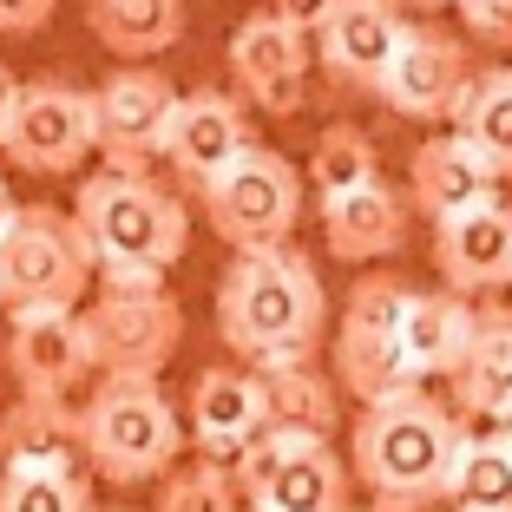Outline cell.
Returning <instances> with one entry per match:
<instances>
[{
  "instance_id": "6da1fadb",
  "label": "cell",
  "mask_w": 512,
  "mask_h": 512,
  "mask_svg": "<svg viewBox=\"0 0 512 512\" xmlns=\"http://www.w3.org/2000/svg\"><path fill=\"white\" fill-rule=\"evenodd\" d=\"M322 329H329V296H322L316 263L296 243L243 250L217 283V335L250 368L316 362Z\"/></svg>"
},
{
  "instance_id": "7a4b0ae2",
  "label": "cell",
  "mask_w": 512,
  "mask_h": 512,
  "mask_svg": "<svg viewBox=\"0 0 512 512\" xmlns=\"http://www.w3.org/2000/svg\"><path fill=\"white\" fill-rule=\"evenodd\" d=\"M460 414L447 401H434L427 388L388 394V401L355 414L348 434V473L375 493V506L388 512H427L447 499V473L460 453Z\"/></svg>"
},
{
  "instance_id": "3957f363",
  "label": "cell",
  "mask_w": 512,
  "mask_h": 512,
  "mask_svg": "<svg viewBox=\"0 0 512 512\" xmlns=\"http://www.w3.org/2000/svg\"><path fill=\"white\" fill-rule=\"evenodd\" d=\"M73 224L92 250V283H165L191 250V211L138 171H92L73 191Z\"/></svg>"
},
{
  "instance_id": "277c9868",
  "label": "cell",
  "mask_w": 512,
  "mask_h": 512,
  "mask_svg": "<svg viewBox=\"0 0 512 512\" xmlns=\"http://www.w3.org/2000/svg\"><path fill=\"white\" fill-rule=\"evenodd\" d=\"M86 427V473L106 486H145L165 480L184 453V414L158 381H99L79 401Z\"/></svg>"
},
{
  "instance_id": "5b68a950",
  "label": "cell",
  "mask_w": 512,
  "mask_h": 512,
  "mask_svg": "<svg viewBox=\"0 0 512 512\" xmlns=\"http://www.w3.org/2000/svg\"><path fill=\"white\" fill-rule=\"evenodd\" d=\"M92 250L73 211L20 204L14 230L0 237V316L20 309H86L92 296Z\"/></svg>"
},
{
  "instance_id": "8992f818",
  "label": "cell",
  "mask_w": 512,
  "mask_h": 512,
  "mask_svg": "<svg viewBox=\"0 0 512 512\" xmlns=\"http://www.w3.org/2000/svg\"><path fill=\"white\" fill-rule=\"evenodd\" d=\"M99 296L79 309L99 381H158L184 342V309L165 283H92Z\"/></svg>"
},
{
  "instance_id": "52a82bcc",
  "label": "cell",
  "mask_w": 512,
  "mask_h": 512,
  "mask_svg": "<svg viewBox=\"0 0 512 512\" xmlns=\"http://www.w3.org/2000/svg\"><path fill=\"white\" fill-rule=\"evenodd\" d=\"M197 197H204V224L237 256L243 250H276V243H289V230H296V217H302V171L289 165L283 151L250 145Z\"/></svg>"
},
{
  "instance_id": "ba28073f",
  "label": "cell",
  "mask_w": 512,
  "mask_h": 512,
  "mask_svg": "<svg viewBox=\"0 0 512 512\" xmlns=\"http://www.w3.org/2000/svg\"><path fill=\"white\" fill-rule=\"evenodd\" d=\"M0 158L33 178H73L92 158V92L66 79H27L0 119Z\"/></svg>"
},
{
  "instance_id": "9c48e42d",
  "label": "cell",
  "mask_w": 512,
  "mask_h": 512,
  "mask_svg": "<svg viewBox=\"0 0 512 512\" xmlns=\"http://www.w3.org/2000/svg\"><path fill=\"white\" fill-rule=\"evenodd\" d=\"M171 106H178V86L158 66H119L106 86L92 92V151H106L112 171H138L145 178L151 158H165Z\"/></svg>"
},
{
  "instance_id": "30bf717a",
  "label": "cell",
  "mask_w": 512,
  "mask_h": 512,
  "mask_svg": "<svg viewBox=\"0 0 512 512\" xmlns=\"http://www.w3.org/2000/svg\"><path fill=\"white\" fill-rule=\"evenodd\" d=\"M230 73L250 92L256 112H270V119L302 112V92H309V27L276 14V7L250 14L230 33Z\"/></svg>"
},
{
  "instance_id": "8fae6325",
  "label": "cell",
  "mask_w": 512,
  "mask_h": 512,
  "mask_svg": "<svg viewBox=\"0 0 512 512\" xmlns=\"http://www.w3.org/2000/svg\"><path fill=\"white\" fill-rule=\"evenodd\" d=\"M407 7L401 0H329L316 20H309V40H316L322 66H329L342 86L381 92V73L394 66V46L407 40Z\"/></svg>"
},
{
  "instance_id": "7c38bea8",
  "label": "cell",
  "mask_w": 512,
  "mask_h": 512,
  "mask_svg": "<svg viewBox=\"0 0 512 512\" xmlns=\"http://www.w3.org/2000/svg\"><path fill=\"white\" fill-rule=\"evenodd\" d=\"M467 86H473L467 40L447 27H427V20L407 27V40L394 46V66L381 73V99L401 119H453Z\"/></svg>"
},
{
  "instance_id": "4fadbf2b",
  "label": "cell",
  "mask_w": 512,
  "mask_h": 512,
  "mask_svg": "<svg viewBox=\"0 0 512 512\" xmlns=\"http://www.w3.org/2000/svg\"><path fill=\"white\" fill-rule=\"evenodd\" d=\"M7 368L27 401H73V388L92 375V348L79 309H20L7 316Z\"/></svg>"
},
{
  "instance_id": "5bb4252c",
  "label": "cell",
  "mask_w": 512,
  "mask_h": 512,
  "mask_svg": "<svg viewBox=\"0 0 512 512\" xmlns=\"http://www.w3.org/2000/svg\"><path fill=\"white\" fill-rule=\"evenodd\" d=\"M256 138H250V112L243 99L217 86H197V92H178V106H171V125H165V165L178 171L191 191L217 178L230 158H243Z\"/></svg>"
},
{
  "instance_id": "9a60e30c",
  "label": "cell",
  "mask_w": 512,
  "mask_h": 512,
  "mask_svg": "<svg viewBox=\"0 0 512 512\" xmlns=\"http://www.w3.org/2000/svg\"><path fill=\"white\" fill-rule=\"evenodd\" d=\"M33 473V480H86V427L73 401H27L20 394L0 414V480Z\"/></svg>"
},
{
  "instance_id": "2e32d148",
  "label": "cell",
  "mask_w": 512,
  "mask_h": 512,
  "mask_svg": "<svg viewBox=\"0 0 512 512\" xmlns=\"http://www.w3.org/2000/svg\"><path fill=\"white\" fill-rule=\"evenodd\" d=\"M407 204H414L427 224L467 217V211H480V204H499V171L486 165L460 132H434L407 158Z\"/></svg>"
},
{
  "instance_id": "e0dca14e",
  "label": "cell",
  "mask_w": 512,
  "mask_h": 512,
  "mask_svg": "<svg viewBox=\"0 0 512 512\" xmlns=\"http://www.w3.org/2000/svg\"><path fill=\"white\" fill-rule=\"evenodd\" d=\"M256 434H263V394H256L250 368H197L191 394H184V440H197V460L230 467Z\"/></svg>"
},
{
  "instance_id": "ac0fdd59",
  "label": "cell",
  "mask_w": 512,
  "mask_h": 512,
  "mask_svg": "<svg viewBox=\"0 0 512 512\" xmlns=\"http://www.w3.org/2000/svg\"><path fill=\"white\" fill-rule=\"evenodd\" d=\"M434 270L453 296L512 289V204H480L467 217L434 224Z\"/></svg>"
},
{
  "instance_id": "d6986e66",
  "label": "cell",
  "mask_w": 512,
  "mask_h": 512,
  "mask_svg": "<svg viewBox=\"0 0 512 512\" xmlns=\"http://www.w3.org/2000/svg\"><path fill=\"white\" fill-rule=\"evenodd\" d=\"M322 211V243H329L335 263H381L407 243V224H414V204L407 191L394 184H368V191H348V197H329L316 204Z\"/></svg>"
},
{
  "instance_id": "ffe728a7",
  "label": "cell",
  "mask_w": 512,
  "mask_h": 512,
  "mask_svg": "<svg viewBox=\"0 0 512 512\" xmlns=\"http://www.w3.org/2000/svg\"><path fill=\"white\" fill-rule=\"evenodd\" d=\"M473 322H480V309L467 296H453V289H414V302H407V316H401V335H394L414 388L434 381V375L453 381V368L467 362V348H473Z\"/></svg>"
},
{
  "instance_id": "44dd1931",
  "label": "cell",
  "mask_w": 512,
  "mask_h": 512,
  "mask_svg": "<svg viewBox=\"0 0 512 512\" xmlns=\"http://www.w3.org/2000/svg\"><path fill=\"white\" fill-rule=\"evenodd\" d=\"M453 407L467 421H493V427L512 414V309L506 302L480 309V322H473L467 362L453 368Z\"/></svg>"
},
{
  "instance_id": "7402d4cb",
  "label": "cell",
  "mask_w": 512,
  "mask_h": 512,
  "mask_svg": "<svg viewBox=\"0 0 512 512\" xmlns=\"http://www.w3.org/2000/svg\"><path fill=\"white\" fill-rule=\"evenodd\" d=\"M348 480L355 473H348V460L329 440H296L250 506L256 512H355L348 506Z\"/></svg>"
},
{
  "instance_id": "603a6c76",
  "label": "cell",
  "mask_w": 512,
  "mask_h": 512,
  "mask_svg": "<svg viewBox=\"0 0 512 512\" xmlns=\"http://www.w3.org/2000/svg\"><path fill=\"white\" fill-rule=\"evenodd\" d=\"M256 394H263V427L270 434H302V440H329L335 434V375H322L316 362H283V368H250Z\"/></svg>"
},
{
  "instance_id": "cb8c5ba5",
  "label": "cell",
  "mask_w": 512,
  "mask_h": 512,
  "mask_svg": "<svg viewBox=\"0 0 512 512\" xmlns=\"http://www.w3.org/2000/svg\"><path fill=\"white\" fill-rule=\"evenodd\" d=\"M86 27L125 66H151L184 40V0H86Z\"/></svg>"
},
{
  "instance_id": "d4e9b609",
  "label": "cell",
  "mask_w": 512,
  "mask_h": 512,
  "mask_svg": "<svg viewBox=\"0 0 512 512\" xmlns=\"http://www.w3.org/2000/svg\"><path fill=\"white\" fill-rule=\"evenodd\" d=\"M447 132H460L499 178H512V66H486L473 73V86L460 92Z\"/></svg>"
},
{
  "instance_id": "484cf974",
  "label": "cell",
  "mask_w": 512,
  "mask_h": 512,
  "mask_svg": "<svg viewBox=\"0 0 512 512\" xmlns=\"http://www.w3.org/2000/svg\"><path fill=\"white\" fill-rule=\"evenodd\" d=\"M453 512H512V447L499 434H460L447 473V499Z\"/></svg>"
},
{
  "instance_id": "4316f807",
  "label": "cell",
  "mask_w": 512,
  "mask_h": 512,
  "mask_svg": "<svg viewBox=\"0 0 512 512\" xmlns=\"http://www.w3.org/2000/svg\"><path fill=\"white\" fill-rule=\"evenodd\" d=\"M335 388L355 394L362 407L388 401V394H407L414 375H407V362H401V342H394V335L335 329Z\"/></svg>"
},
{
  "instance_id": "83f0119b",
  "label": "cell",
  "mask_w": 512,
  "mask_h": 512,
  "mask_svg": "<svg viewBox=\"0 0 512 512\" xmlns=\"http://www.w3.org/2000/svg\"><path fill=\"white\" fill-rule=\"evenodd\" d=\"M368 184H381L375 138H368L362 125H322V138L309 145V191H316V204L348 197V191H368Z\"/></svg>"
},
{
  "instance_id": "f1b7e54d",
  "label": "cell",
  "mask_w": 512,
  "mask_h": 512,
  "mask_svg": "<svg viewBox=\"0 0 512 512\" xmlns=\"http://www.w3.org/2000/svg\"><path fill=\"white\" fill-rule=\"evenodd\" d=\"M151 512H243V493L230 480V467L217 460H184L158 480V506Z\"/></svg>"
},
{
  "instance_id": "f546056e",
  "label": "cell",
  "mask_w": 512,
  "mask_h": 512,
  "mask_svg": "<svg viewBox=\"0 0 512 512\" xmlns=\"http://www.w3.org/2000/svg\"><path fill=\"white\" fill-rule=\"evenodd\" d=\"M407 302H414V283H401L394 270H368V276H355V289H348L342 329H362V335H401Z\"/></svg>"
},
{
  "instance_id": "4dcf8cb0",
  "label": "cell",
  "mask_w": 512,
  "mask_h": 512,
  "mask_svg": "<svg viewBox=\"0 0 512 512\" xmlns=\"http://www.w3.org/2000/svg\"><path fill=\"white\" fill-rule=\"evenodd\" d=\"M0 512H99L86 480H33V473H7L0 480Z\"/></svg>"
},
{
  "instance_id": "1f68e13d",
  "label": "cell",
  "mask_w": 512,
  "mask_h": 512,
  "mask_svg": "<svg viewBox=\"0 0 512 512\" xmlns=\"http://www.w3.org/2000/svg\"><path fill=\"white\" fill-rule=\"evenodd\" d=\"M453 7H460V20H467L473 40L512 46V0H453Z\"/></svg>"
},
{
  "instance_id": "d6a6232c",
  "label": "cell",
  "mask_w": 512,
  "mask_h": 512,
  "mask_svg": "<svg viewBox=\"0 0 512 512\" xmlns=\"http://www.w3.org/2000/svg\"><path fill=\"white\" fill-rule=\"evenodd\" d=\"M60 0H0V33H40Z\"/></svg>"
},
{
  "instance_id": "836d02e7",
  "label": "cell",
  "mask_w": 512,
  "mask_h": 512,
  "mask_svg": "<svg viewBox=\"0 0 512 512\" xmlns=\"http://www.w3.org/2000/svg\"><path fill=\"white\" fill-rule=\"evenodd\" d=\"M322 7H329V0H276V14H289V20H302V27H309V20L322 14Z\"/></svg>"
},
{
  "instance_id": "e575fe53",
  "label": "cell",
  "mask_w": 512,
  "mask_h": 512,
  "mask_svg": "<svg viewBox=\"0 0 512 512\" xmlns=\"http://www.w3.org/2000/svg\"><path fill=\"white\" fill-rule=\"evenodd\" d=\"M14 217H20V204H14V191H7V178H0V237L14 230Z\"/></svg>"
},
{
  "instance_id": "d590c367",
  "label": "cell",
  "mask_w": 512,
  "mask_h": 512,
  "mask_svg": "<svg viewBox=\"0 0 512 512\" xmlns=\"http://www.w3.org/2000/svg\"><path fill=\"white\" fill-rule=\"evenodd\" d=\"M14 92H20V79L7 73V66H0V119H7V106H14Z\"/></svg>"
},
{
  "instance_id": "8d00e7d4",
  "label": "cell",
  "mask_w": 512,
  "mask_h": 512,
  "mask_svg": "<svg viewBox=\"0 0 512 512\" xmlns=\"http://www.w3.org/2000/svg\"><path fill=\"white\" fill-rule=\"evenodd\" d=\"M401 7H414V14H434V7H453V0H401Z\"/></svg>"
},
{
  "instance_id": "74e56055",
  "label": "cell",
  "mask_w": 512,
  "mask_h": 512,
  "mask_svg": "<svg viewBox=\"0 0 512 512\" xmlns=\"http://www.w3.org/2000/svg\"><path fill=\"white\" fill-rule=\"evenodd\" d=\"M493 434H499V440H506V447H512V414H506V421H499V427H493Z\"/></svg>"
},
{
  "instance_id": "f35d334b",
  "label": "cell",
  "mask_w": 512,
  "mask_h": 512,
  "mask_svg": "<svg viewBox=\"0 0 512 512\" xmlns=\"http://www.w3.org/2000/svg\"><path fill=\"white\" fill-rule=\"evenodd\" d=\"M106 512H132V506H106Z\"/></svg>"
},
{
  "instance_id": "ab89813d",
  "label": "cell",
  "mask_w": 512,
  "mask_h": 512,
  "mask_svg": "<svg viewBox=\"0 0 512 512\" xmlns=\"http://www.w3.org/2000/svg\"><path fill=\"white\" fill-rule=\"evenodd\" d=\"M368 512H388V506H368Z\"/></svg>"
}]
</instances>
